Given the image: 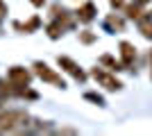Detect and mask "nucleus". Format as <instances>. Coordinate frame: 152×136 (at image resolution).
I'll return each mask as SVG.
<instances>
[{
  "label": "nucleus",
  "mask_w": 152,
  "mask_h": 136,
  "mask_svg": "<svg viewBox=\"0 0 152 136\" xmlns=\"http://www.w3.org/2000/svg\"><path fill=\"white\" fill-rule=\"evenodd\" d=\"M27 125H30V116L23 109H12V111H2L0 113V134L27 132Z\"/></svg>",
  "instance_id": "1"
},
{
  "label": "nucleus",
  "mask_w": 152,
  "mask_h": 136,
  "mask_svg": "<svg viewBox=\"0 0 152 136\" xmlns=\"http://www.w3.org/2000/svg\"><path fill=\"white\" fill-rule=\"evenodd\" d=\"M32 68H34V75H39L43 82L52 84L55 89H66V82H64V77L59 75L57 71H55V68H50L45 61H34V64H32Z\"/></svg>",
  "instance_id": "2"
},
{
  "label": "nucleus",
  "mask_w": 152,
  "mask_h": 136,
  "mask_svg": "<svg viewBox=\"0 0 152 136\" xmlns=\"http://www.w3.org/2000/svg\"><path fill=\"white\" fill-rule=\"evenodd\" d=\"M91 77H93L102 89H107V91H121L123 89L121 79L116 77V75H111V73H107L104 68H93V71H91Z\"/></svg>",
  "instance_id": "3"
},
{
  "label": "nucleus",
  "mask_w": 152,
  "mask_h": 136,
  "mask_svg": "<svg viewBox=\"0 0 152 136\" xmlns=\"http://www.w3.org/2000/svg\"><path fill=\"white\" fill-rule=\"evenodd\" d=\"M57 64H59V68H64L68 75H73L77 82H86V73H84L70 57H61V55H59V57H57Z\"/></svg>",
  "instance_id": "4"
},
{
  "label": "nucleus",
  "mask_w": 152,
  "mask_h": 136,
  "mask_svg": "<svg viewBox=\"0 0 152 136\" xmlns=\"http://www.w3.org/2000/svg\"><path fill=\"white\" fill-rule=\"evenodd\" d=\"M121 61L125 68H129V66H134V61H136V48H134L129 41H121Z\"/></svg>",
  "instance_id": "5"
},
{
  "label": "nucleus",
  "mask_w": 152,
  "mask_h": 136,
  "mask_svg": "<svg viewBox=\"0 0 152 136\" xmlns=\"http://www.w3.org/2000/svg\"><path fill=\"white\" fill-rule=\"evenodd\" d=\"M95 14H98V9H95L93 2H84V5L77 7L75 12V18L80 20V23H91V20L95 18Z\"/></svg>",
  "instance_id": "6"
},
{
  "label": "nucleus",
  "mask_w": 152,
  "mask_h": 136,
  "mask_svg": "<svg viewBox=\"0 0 152 136\" xmlns=\"http://www.w3.org/2000/svg\"><path fill=\"white\" fill-rule=\"evenodd\" d=\"M104 27L109 32H125V20L118 16V14H109L104 18Z\"/></svg>",
  "instance_id": "7"
},
{
  "label": "nucleus",
  "mask_w": 152,
  "mask_h": 136,
  "mask_svg": "<svg viewBox=\"0 0 152 136\" xmlns=\"http://www.w3.org/2000/svg\"><path fill=\"white\" fill-rule=\"evenodd\" d=\"M139 30L145 39H152V12H145L139 18Z\"/></svg>",
  "instance_id": "8"
},
{
  "label": "nucleus",
  "mask_w": 152,
  "mask_h": 136,
  "mask_svg": "<svg viewBox=\"0 0 152 136\" xmlns=\"http://www.w3.org/2000/svg\"><path fill=\"white\" fill-rule=\"evenodd\" d=\"M39 25H41V18H39V16H32V18L27 20V23H18V20L14 23V27H16L18 32H23V34H32V32H34V30H37Z\"/></svg>",
  "instance_id": "9"
},
{
  "label": "nucleus",
  "mask_w": 152,
  "mask_h": 136,
  "mask_svg": "<svg viewBox=\"0 0 152 136\" xmlns=\"http://www.w3.org/2000/svg\"><path fill=\"white\" fill-rule=\"evenodd\" d=\"M100 64L109 66V71H125V66H123V61H116L111 55H102L100 57Z\"/></svg>",
  "instance_id": "10"
},
{
  "label": "nucleus",
  "mask_w": 152,
  "mask_h": 136,
  "mask_svg": "<svg viewBox=\"0 0 152 136\" xmlns=\"http://www.w3.org/2000/svg\"><path fill=\"white\" fill-rule=\"evenodd\" d=\"M84 97H86L89 102H95L98 107H104V100H102V95H98V93H84Z\"/></svg>",
  "instance_id": "11"
},
{
  "label": "nucleus",
  "mask_w": 152,
  "mask_h": 136,
  "mask_svg": "<svg viewBox=\"0 0 152 136\" xmlns=\"http://www.w3.org/2000/svg\"><path fill=\"white\" fill-rule=\"evenodd\" d=\"M80 41H82V43H93L95 34L91 32V30H84V32H80Z\"/></svg>",
  "instance_id": "12"
},
{
  "label": "nucleus",
  "mask_w": 152,
  "mask_h": 136,
  "mask_svg": "<svg viewBox=\"0 0 152 136\" xmlns=\"http://www.w3.org/2000/svg\"><path fill=\"white\" fill-rule=\"evenodd\" d=\"M109 2H111L114 9H123V7H125V0H109Z\"/></svg>",
  "instance_id": "13"
},
{
  "label": "nucleus",
  "mask_w": 152,
  "mask_h": 136,
  "mask_svg": "<svg viewBox=\"0 0 152 136\" xmlns=\"http://www.w3.org/2000/svg\"><path fill=\"white\" fill-rule=\"evenodd\" d=\"M7 12H9V9H7V5L2 2V0H0V20H2V18L7 16Z\"/></svg>",
  "instance_id": "14"
},
{
  "label": "nucleus",
  "mask_w": 152,
  "mask_h": 136,
  "mask_svg": "<svg viewBox=\"0 0 152 136\" xmlns=\"http://www.w3.org/2000/svg\"><path fill=\"white\" fill-rule=\"evenodd\" d=\"M30 2H32L34 7H37V9H41V7L45 5V0H30Z\"/></svg>",
  "instance_id": "15"
},
{
  "label": "nucleus",
  "mask_w": 152,
  "mask_h": 136,
  "mask_svg": "<svg viewBox=\"0 0 152 136\" xmlns=\"http://www.w3.org/2000/svg\"><path fill=\"white\" fill-rule=\"evenodd\" d=\"M134 2H136V5H141V7H143V5H148L150 0H134Z\"/></svg>",
  "instance_id": "16"
},
{
  "label": "nucleus",
  "mask_w": 152,
  "mask_h": 136,
  "mask_svg": "<svg viewBox=\"0 0 152 136\" xmlns=\"http://www.w3.org/2000/svg\"><path fill=\"white\" fill-rule=\"evenodd\" d=\"M150 77H152V50H150Z\"/></svg>",
  "instance_id": "17"
}]
</instances>
